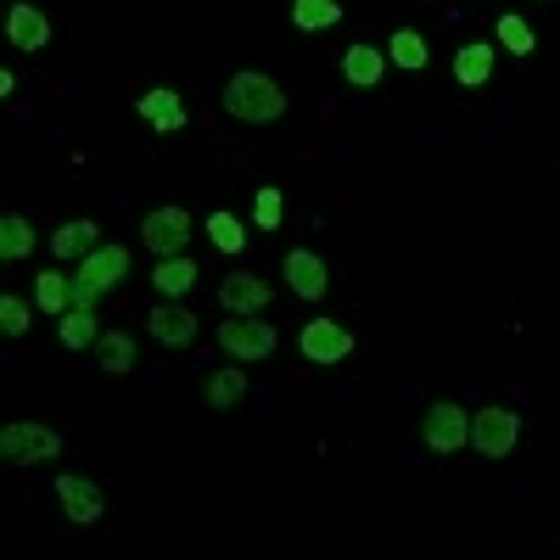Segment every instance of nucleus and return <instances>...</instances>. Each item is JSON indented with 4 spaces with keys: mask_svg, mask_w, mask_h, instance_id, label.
<instances>
[{
    "mask_svg": "<svg viewBox=\"0 0 560 560\" xmlns=\"http://www.w3.org/2000/svg\"><path fill=\"white\" fill-rule=\"evenodd\" d=\"M420 443H427L432 454H459L465 443H471V415H465L459 404H432L427 420H420Z\"/></svg>",
    "mask_w": 560,
    "mask_h": 560,
    "instance_id": "nucleus-8",
    "label": "nucleus"
},
{
    "mask_svg": "<svg viewBox=\"0 0 560 560\" xmlns=\"http://www.w3.org/2000/svg\"><path fill=\"white\" fill-rule=\"evenodd\" d=\"M7 39L18 45V51H45V45H51V18H45L39 7H28V0H18V7L7 12Z\"/></svg>",
    "mask_w": 560,
    "mask_h": 560,
    "instance_id": "nucleus-13",
    "label": "nucleus"
},
{
    "mask_svg": "<svg viewBox=\"0 0 560 560\" xmlns=\"http://www.w3.org/2000/svg\"><path fill=\"white\" fill-rule=\"evenodd\" d=\"M382 73H387V51H382V45H348V51H342V79L353 90H382Z\"/></svg>",
    "mask_w": 560,
    "mask_h": 560,
    "instance_id": "nucleus-15",
    "label": "nucleus"
},
{
    "mask_svg": "<svg viewBox=\"0 0 560 560\" xmlns=\"http://www.w3.org/2000/svg\"><path fill=\"white\" fill-rule=\"evenodd\" d=\"M493 39L504 45L510 57H533V51H538V34H533V23H527V18H516V12H504V18L493 23Z\"/></svg>",
    "mask_w": 560,
    "mask_h": 560,
    "instance_id": "nucleus-25",
    "label": "nucleus"
},
{
    "mask_svg": "<svg viewBox=\"0 0 560 560\" xmlns=\"http://www.w3.org/2000/svg\"><path fill=\"white\" fill-rule=\"evenodd\" d=\"M224 113L236 124H275V118H287V90L258 68H242L224 84Z\"/></svg>",
    "mask_w": 560,
    "mask_h": 560,
    "instance_id": "nucleus-1",
    "label": "nucleus"
},
{
    "mask_svg": "<svg viewBox=\"0 0 560 560\" xmlns=\"http://www.w3.org/2000/svg\"><path fill=\"white\" fill-rule=\"evenodd\" d=\"M280 219H287V197H280L275 185H264V191L253 197V224L258 230H280Z\"/></svg>",
    "mask_w": 560,
    "mask_h": 560,
    "instance_id": "nucleus-28",
    "label": "nucleus"
},
{
    "mask_svg": "<svg viewBox=\"0 0 560 560\" xmlns=\"http://www.w3.org/2000/svg\"><path fill=\"white\" fill-rule=\"evenodd\" d=\"M202 230H208V242H213L219 253H242V247H247V224H242L236 213H224V208H219V213H208V224H202Z\"/></svg>",
    "mask_w": 560,
    "mask_h": 560,
    "instance_id": "nucleus-27",
    "label": "nucleus"
},
{
    "mask_svg": "<svg viewBox=\"0 0 560 560\" xmlns=\"http://www.w3.org/2000/svg\"><path fill=\"white\" fill-rule=\"evenodd\" d=\"M51 493H57V504H62V516H68L73 527H96V522H102V510H107L102 488L90 482V477H73V471H62Z\"/></svg>",
    "mask_w": 560,
    "mask_h": 560,
    "instance_id": "nucleus-9",
    "label": "nucleus"
},
{
    "mask_svg": "<svg viewBox=\"0 0 560 560\" xmlns=\"http://www.w3.org/2000/svg\"><path fill=\"white\" fill-rule=\"evenodd\" d=\"M342 23V0H292V28L298 34H325Z\"/></svg>",
    "mask_w": 560,
    "mask_h": 560,
    "instance_id": "nucleus-23",
    "label": "nucleus"
},
{
    "mask_svg": "<svg viewBox=\"0 0 560 560\" xmlns=\"http://www.w3.org/2000/svg\"><path fill=\"white\" fill-rule=\"evenodd\" d=\"M269 280L264 275H247V269H236V275H224L219 280V303H224V314H264L269 308Z\"/></svg>",
    "mask_w": 560,
    "mask_h": 560,
    "instance_id": "nucleus-12",
    "label": "nucleus"
},
{
    "mask_svg": "<svg viewBox=\"0 0 560 560\" xmlns=\"http://www.w3.org/2000/svg\"><path fill=\"white\" fill-rule=\"evenodd\" d=\"M191 236H197V219L185 213V208H152L147 224H140V242H147L152 258H174V253H185V247H191Z\"/></svg>",
    "mask_w": 560,
    "mask_h": 560,
    "instance_id": "nucleus-6",
    "label": "nucleus"
},
{
    "mask_svg": "<svg viewBox=\"0 0 560 560\" xmlns=\"http://www.w3.org/2000/svg\"><path fill=\"white\" fill-rule=\"evenodd\" d=\"M298 353L308 364H342L353 353V331H348V325H337L331 314H314L303 331H298Z\"/></svg>",
    "mask_w": 560,
    "mask_h": 560,
    "instance_id": "nucleus-7",
    "label": "nucleus"
},
{
    "mask_svg": "<svg viewBox=\"0 0 560 560\" xmlns=\"http://www.w3.org/2000/svg\"><path fill=\"white\" fill-rule=\"evenodd\" d=\"M90 353H96V364L107 370V376H129L135 370V337L129 331H102Z\"/></svg>",
    "mask_w": 560,
    "mask_h": 560,
    "instance_id": "nucleus-22",
    "label": "nucleus"
},
{
    "mask_svg": "<svg viewBox=\"0 0 560 560\" xmlns=\"http://www.w3.org/2000/svg\"><path fill=\"white\" fill-rule=\"evenodd\" d=\"M135 113L147 118L158 135H179V129H185V102H179V90H163V84L147 90V96L135 102Z\"/></svg>",
    "mask_w": 560,
    "mask_h": 560,
    "instance_id": "nucleus-14",
    "label": "nucleus"
},
{
    "mask_svg": "<svg viewBox=\"0 0 560 560\" xmlns=\"http://www.w3.org/2000/svg\"><path fill=\"white\" fill-rule=\"evenodd\" d=\"M34 224L23 219V213H7V219H0V258H7V264H18V258H28L34 253Z\"/></svg>",
    "mask_w": 560,
    "mask_h": 560,
    "instance_id": "nucleus-26",
    "label": "nucleus"
},
{
    "mask_svg": "<svg viewBox=\"0 0 560 560\" xmlns=\"http://www.w3.org/2000/svg\"><path fill=\"white\" fill-rule=\"evenodd\" d=\"M208 409H236V404H247V370L242 364H224V370H213V376H208Z\"/></svg>",
    "mask_w": 560,
    "mask_h": 560,
    "instance_id": "nucleus-21",
    "label": "nucleus"
},
{
    "mask_svg": "<svg viewBox=\"0 0 560 560\" xmlns=\"http://www.w3.org/2000/svg\"><path fill=\"white\" fill-rule=\"evenodd\" d=\"M147 331H152V342L158 348H191L197 342V331H202V319L185 308L179 298H168L158 314H147Z\"/></svg>",
    "mask_w": 560,
    "mask_h": 560,
    "instance_id": "nucleus-10",
    "label": "nucleus"
},
{
    "mask_svg": "<svg viewBox=\"0 0 560 560\" xmlns=\"http://www.w3.org/2000/svg\"><path fill=\"white\" fill-rule=\"evenodd\" d=\"M202 280V264H191L185 253H174V258H158V269H152V287H158V298H185Z\"/></svg>",
    "mask_w": 560,
    "mask_h": 560,
    "instance_id": "nucleus-17",
    "label": "nucleus"
},
{
    "mask_svg": "<svg viewBox=\"0 0 560 560\" xmlns=\"http://www.w3.org/2000/svg\"><path fill=\"white\" fill-rule=\"evenodd\" d=\"M522 443V415L516 409H504V404H482L471 415V448L482 459H504V454H516Z\"/></svg>",
    "mask_w": 560,
    "mask_h": 560,
    "instance_id": "nucleus-3",
    "label": "nucleus"
},
{
    "mask_svg": "<svg viewBox=\"0 0 560 560\" xmlns=\"http://www.w3.org/2000/svg\"><path fill=\"white\" fill-rule=\"evenodd\" d=\"M124 275H129V247L102 242L96 253H84L79 269H73V303H96L107 287H124Z\"/></svg>",
    "mask_w": 560,
    "mask_h": 560,
    "instance_id": "nucleus-2",
    "label": "nucleus"
},
{
    "mask_svg": "<svg viewBox=\"0 0 560 560\" xmlns=\"http://www.w3.org/2000/svg\"><path fill=\"white\" fill-rule=\"evenodd\" d=\"M28 319H34V314H28L23 298H12V292L0 298V331H7V337H28Z\"/></svg>",
    "mask_w": 560,
    "mask_h": 560,
    "instance_id": "nucleus-29",
    "label": "nucleus"
},
{
    "mask_svg": "<svg viewBox=\"0 0 560 560\" xmlns=\"http://www.w3.org/2000/svg\"><path fill=\"white\" fill-rule=\"evenodd\" d=\"M275 342H280V337H275V325H269L264 314H224V319H219V348H224L230 359H247V364H253V359H269Z\"/></svg>",
    "mask_w": 560,
    "mask_h": 560,
    "instance_id": "nucleus-4",
    "label": "nucleus"
},
{
    "mask_svg": "<svg viewBox=\"0 0 560 560\" xmlns=\"http://www.w3.org/2000/svg\"><path fill=\"white\" fill-rule=\"evenodd\" d=\"M387 62L404 68V73H420V68L432 62L427 34H420V28H393V39H387Z\"/></svg>",
    "mask_w": 560,
    "mask_h": 560,
    "instance_id": "nucleus-20",
    "label": "nucleus"
},
{
    "mask_svg": "<svg viewBox=\"0 0 560 560\" xmlns=\"http://www.w3.org/2000/svg\"><path fill=\"white\" fill-rule=\"evenodd\" d=\"M102 247V224L96 219H73V224H57V236H51V253L62 264H79L84 253H96Z\"/></svg>",
    "mask_w": 560,
    "mask_h": 560,
    "instance_id": "nucleus-16",
    "label": "nucleus"
},
{
    "mask_svg": "<svg viewBox=\"0 0 560 560\" xmlns=\"http://www.w3.org/2000/svg\"><path fill=\"white\" fill-rule=\"evenodd\" d=\"M62 448H68L62 432L39 427V420H12V427L0 432V454H7L12 465H45V459H57Z\"/></svg>",
    "mask_w": 560,
    "mask_h": 560,
    "instance_id": "nucleus-5",
    "label": "nucleus"
},
{
    "mask_svg": "<svg viewBox=\"0 0 560 560\" xmlns=\"http://www.w3.org/2000/svg\"><path fill=\"white\" fill-rule=\"evenodd\" d=\"M280 269H287L292 298H303V303H319V298H325V287H331V269H325V258H319V253H308V247H292Z\"/></svg>",
    "mask_w": 560,
    "mask_h": 560,
    "instance_id": "nucleus-11",
    "label": "nucleus"
},
{
    "mask_svg": "<svg viewBox=\"0 0 560 560\" xmlns=\"http://www.w3.org/2000/svg\"><path fill=\"white\" fill-rule=\"evenodd\" d=\"M454 79H459L465 90H482V84L493 79V45H488V39L459 45V51H454Z\"/></svg>",
    "mask_w": 560,
    "mask_h": 560,
    "instance_id": "nucleus-19",
    "label": "nucleus"
},
{
    "mask_svg": "<svg viewBox=\"0 0 560 560\" xmlns=\"http://www.w3.org/2000/svg\"><path fill=\"white\" fill-rule=\"evenodd\" d=\"M57 337H62V348H68V353H79V348H96V337H102V319H96V308H90V303H73V308L57 319Z\"/></svg>",
    "mask_w": 560,
    "mask_h": 560,
    "instance_id": "nucleus-18",
    "label": "nucleus"
},
{
    "mask_svg": "<svg viewBox=\"0 0 560 560\" xmlns=\"http://www.w3.org/2000/svg\"><path fill=\"white\" fill-rule=\"evenodd\" d=\"M34 303H39L45 314H68V308H73V280H68L62 269H45V275L34 280Z\"/></svg>",
    "mask_w": 560,
    "mask_h": 560,
    "instance_id": "nucleus-24",
    "label": "nucleus"
}]
</instances>
